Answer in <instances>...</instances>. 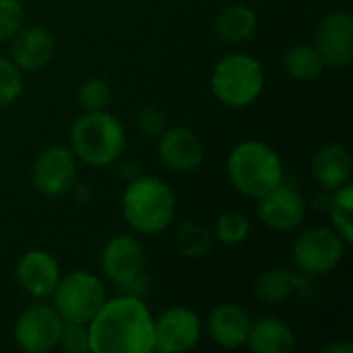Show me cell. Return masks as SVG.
<instances>
[{
    "instance_id": "1",
    "label": "cell",
    "mask_w": 353,
    "mask_h": 353,
    "mask_svg": "<svg viewBox=\"0 0 353 353\" xmlns=\"http://www.w3.org/2000/svg\"><path fill=\"white\" fill-rule=\"evenodd\" d=\"M87 329L93 353L153 352V316L139 296L105 300Z\"/></svg>"
},
{
    "instance_id": "2",
    "label": "cell",
    "mask_w": 353,
    "mask_h": 353,
    "mask_svg": "<svg viewBox=\"0 0 353 353\" xmlns=\"http://www.w3.org/2000/svg\"><path fill=\"white\" fill-rule=\"evenodd\" d=\"M122 215L139 234H161L176 215V196L161 178L139 176L122 194Z\"/></svg>"
},
{
    "instance_id": "3",
    "label": "cell",
    "mask_w": 353,
    "mask_h": 353,
    "mask_svg": "<svg viewBox=\"0 0 353 353\" xmlns=\"http://www.w3.org/2000/svg\"><path fill=\"white\" fill-rule=\"evenodd\" d=\"M228 176L234 188L250 199H261L283 182V163L273 147L263 141H244L228 157Z\"/></svg>"
},
{
    "instance_id": "4",
    "label": "cell",
    "mask_w": 353,
    "mask_h": 353,
    "mask_svg": "<svg viewBox=\"0 0 353 353\" xmlns=\"http://www.w3.org/2000/svg\"><path fill=\"white\" fill-rule=\"evenodd\" d=\"M74 157L93 168L114 163L126 147V134L116 116L105 110L85 112L70 128Z\"/></svg>"
},
{
    "instance_id": "5",
    "label": "cell",
    "mask_w": 353,
    "mask_h": 353,
    "mask_svg": "<svg viewBox=\"0 0 353 353\" xmlns=\"http://www.w3.org/2000/svg\"><path fill=\"white\" fill-rule=\"evenodd\" d=\"M265 87V72L256 58L248 54H230L217 62L211 74L213 95L230 108L254 103Z\"/></svg>"
},
{
    "instance_id": "6",
    "label": "cell",
    "mask_w": 353,
    "mask_h": 353,
    "mask_svg": "<svg viewBox=\"0 0 353 353\" xmlns=\"http://www.w3.org/2000/svg\"><path fill=\"white\" fill-rule=\"evenodd\" d=\"M52 298L54 308L64 323L87 325L105 302V285L97 275L74 271L60 277Z\"/></svg>"
},
{
    "instance_id": "7",
    "label": "cell",
    "mask_w": 353,
    "mask_h": 353,
    "mask_svg": "<svg viewBox=\"0 0 353 353\" xmlns=\"http://www.w3.org/2000/svg\"><path fill=\"white\" fill-rule=\"evenodd\" d=\"M292 254L304 277H323L339 267L345 254V242L329 228H310L294 242Z\"/></svg>"
},
{
    "instance_id": "8",
    "label": "cell",
    "mask_w": 353,
    "mask_h": 353,
    "mask_svg": "<svg viewBox=\"0 0 353 353\" xmlns=\"http://www.w3.org/2000/svg\"><path fill=\"white\" fill-rule=\"evenodd\" d=\"M64 321L50 304H31L14 323V341L29 353H46L58 347Z\"/></svg>"
},
{
    "instance_id": "9",
    "label": "cell",
    "mask_w": 353,
    "mask_h": 353,
    "mask_svg": "<svg viewBox=\"0 0 353 353\" xmlns=\"http://www.w3.org/2000/svg\"><path fill=\"white\" fill-rule=\"evenodd\" d=\"M203 335L201 319L182 306L168 308L153 321V352L182 353L192 350Z\"/></svg>"
},
{
    "instance_id": "10",
    "label": "cell",
    "mask_w": 353,
    "mask_h": 353,
    "mask_svg": "<svg viewBox=\"0 0 353 353\" xmlns=\"http://www.w3.org/2000/svg\"><path fill=\"white\" fill-rule=\"evenodd\" d=\"M77 157L62 145L48 147L33 163V186L46 196H62L74 186Z\"/></svg>"
},
{
    "instance_id": "11",
    "label": "cell",
    "mask_w": 353,
    "mask_h": 353,
    "mask_svg": "<svg viewBox=\"0 0 353 353\" xmlns=\"http://www.w3.org/2000/svg\"><path fill=\"white\" fill-rule=\"evenodd\" d=\"M259 217L275 232H294L306 217V203L294 186L281 182L259 199Z\"/></svg>"
},
{
    "instance_id": "12",
    "label": "cell",
    "mask_w": 353,
    "mask_h": 353,
    "mask_svg": "<svg viewBox=\"0 0 353 353\" xmlns=\"http://www.w3.org/2000/svg\"><path fill=\"white\" fill-rule=\"evenodd\" d=\"M316 52L325 66H347L353 60V19L347 12L327 14L314 31Z\"/></svg>"
},
{
    "instance_id": "13",
    "label": "cell",
    "mask_w": 353,
    "mask_h": 353,
    "mask_svg": "<svg viewBox=\"0 0 353 353\" xmlns=\"http://www.w3.org/2000/svg\"><path fill=\"white\" fill-rule=\"evenodd\" d=\"M143 267H145V252L139 240L130 236H116L103 246L101 269L114 285L124 288L132 283L143 275Z\"/></svg>"
},
{
    "instance_id": "14",
    "label": "cell",
    "mask_w": 353,
    "mask_h": 353,
    "mask_svg": "<svg viewBox=\"0 0 353 353\" xmlns=\"http://www.w3.org/2000/svg\"><path fill=\"white\" fill-rule=\"evenodd\" d=\"M17 283L31 298H50L60 281V265L46 250H29L21 256L14 271Z\"/></svg>"
},
{
    "instance_id": "15",
    "label": "cell",
    "mask_w": 353,
    "mask_h": 353,
    "mask_svg": "<svg viewBox=\"0 0 353 353\" xmlns=\"http://www.w3.org/2000/svg\"><path fill=\"white\" fill-rule=\"evenodd\" d=\"M157 151L161 161L174 172L196 170L205 159V145L201 137L184 126L163 130L159 134Z\"/></svg>"
},
{
    "instance_id": "16",
    "label": "cell",
    "mask_w": 353,
    "mask_h": 353,
    "mask_svg": "<svg viewBox=\"0 0 353 353\" xmlns=\"http://www.w3.org/2000/svg\"><path fill=\"white\" fill-rule=\"evenodd\" d=\"M10 56L21 70H39L54 56V37L46 27L39 25L21 27V31L12 37Z\"/></svg>"
},
{
    "instance_id": "17",
    "label": "cell",
    "mask_w": 353,
    "mask_h": 353,
    "mask_svg": "<svg viewBox=\"0 0 353 353\" xmlns=\"http://www.w3.org/2000/svg\"><path fill=\"white\" fill-rule=\"evenodd\" d=\"M250 325H252V319L248 316V312L236 304L215 306L207 321L211 339L225 350H236V347L246 345Z\"/></svg>"
},
{
    "instance_id": "18",
    "label": "cell",
    "mask_w": 353,
    "mask_h": 353,
    "mask_svg": "<svg viewBox=\"0 0 353 353\" xmlns=\"http://www.w3.org/2000/svg\"><path fill=\"white\" fill-rule=\"evenodd\" d=\"M352 155L341 145H325L312 161V176L325 190H337L352 178Z\"/></svg>"
},
{
    "instance_id": "19",
    "label": "cell",
    "mask_w": 353,
    "mask_h": 353,
    "mask_svg": "<svg viewBox=\"0 0 353 353\" xmlns=\"http://www.w3.org/2000/svg\"><path fill=\"white\" fill-rule=\"evenodd\" d=\"M246 345L254 353H292L296 350V335L288 323L265 316L250 325Z\"/></svg>"
},
{
    "instance_id": "20",
    "label": "cell",
    "mask_w": 353,
    "mask_h": 353,
    "mask_svg": "<svg viewBox=\"0 0 353 353\" xmlns=\"http://www.w3.org/2000/svg\"><path fill=\"white\" fill-rule=\"evenodd\" d=\"M256 12L246 4H230L215 19V33L228 43H242L256 31Z\"/></svg>"
},
{
    "instance_id": "21",
    "label": "cell",
    "mask_w": 353,
    "mask_h": 353,
    "mask_svg": "<svg viewBox=\"0 0 353 353\" xmlns=\"http://www.w3.org/2000/svg\"><path fill=\"white\" fill-rule=\"evenodd\" d=\"M302 281H304L302 277H298L296 273L288 269H281V267L267 269L265 273L256 277L254 294L259 300L267 304H281L302 290Z\"/></svg>"
},
{
    "instance_id": "22",
    "label": "cell",
    "mask_w": 353,
    "mask_h": 353,
    "mask_svg": "<svg viewBox=\"0 0 353 353\" xmlns=\"http://www.w3.org/2000/svg\"><path fill=\"white\" fill-rule=\"evenodd\" d=\"M285 70L296 81H316L325 72V62L312 43H296L285 52Z\"/></svg>"
},
{
    "instance_id": "23",
    "label": "cell",
    "mask_w": 353,
    "mask_h": 353,
    "mask_svg": "<svg viewBox=\"0 0 353 353\" xmlns=\"http://www.w3.org/2000/svg\"><path fill=\"white\" fill-rule=\"evenodd\" d=\"M333 199L329 201V211H331V219L335 225V232L341 236V240L345 244L353 242V186L347 182L341 188L333 190Z\"/></svg>"
},
{
    "instance_id": "24",
    "label": "cell",
    "mask_w": 353,
    "mask_h": 353,
    "mask_svg": "<svg viewBox=\"0 0 353 353\" xmlns=\"http://www.w3.org/2000/svg\"><path fill=\"white\" fill-rule=\"evenodd\" d=\"M211 240H213L211 232L205 225H199V223H192V221L182 223L178 234H176L178 248L188 259L207 256L209 250H211Z\"/></svg>"
},
{
    "instance_id": "25",
    "label": "cell",
    "mask_w": 353,
    "mask_h": 353,
    "mask_svg": "<svg viewBox=\"0 0 353 353\" xmlns=\"http://www.w3.org/2000/svg\"><path fill=\"white\" fill-rule=\"evenodd\" d=\"M250 236V221L242 213H223L215 221V238L228 246H238Z\"/></svg>"
},
{
    "instance_id": "26",
    "label": "cell",
    "mask_w": 353,
    "mask_h": 353,
    "mask_svg": "<svg viewBox=\"0 0 353 353\" xmlns=\"http://www.w3.org/2000/svg\"><path fill=\"white\" fill-rule=\"evenodd\" d=\"M23 93V70L0 56V108L10 105Z\"/></svg>"
},
{
    "instance_id": "27",
    "label": "cell",
    "mask_w": 353,
    "mask_h": 353,
    "mask_svg": "<svg viewBox=\"0 0 353 353\" xmlns=\"http://www.w3.org/2000/svg\"><path fill=\"white\" fill-rule=\"evenodd\" d=\"M112 101V89L101 79H89L79 87V103L85 112L105 110Z\"/></svg>"
},
{
    "instance_id": "28",
    "label": "cell",
    "mask_w": 353,
    "mask_h": 353,
    "mask_svg": "<svg viewBox=\"0 0 353 353\" xmlns=\"http://www.w3.org/2000/svg\"><path fill=\"white\" fill-rule=\"evenodd\" d=\"M25 23V10L19 0H0V43L12 39Z\"/></svg>"
},
{
    "instance_id": "29",
    "label": "cell",
    "mask_w": 353,
    "mask_h": 353,
    "mask_svg": "<svg viewBox=\"0 0 353 353\" xmlns=\"http://www.w3.org/2000/svg\"><path fill=\"white\" fill-rule=\"evenodd\" d=\"M58 345L68 353H87L91 352L89 341V329L81 323H64Z\"/></svg>"
},
{
    "instance_id": "30",
    "label": "cell",
    "mask_w": 353,
    "mask_h": 353,
    "mask_svg": "<svg viewBox=\"0 0 353 353\" xmlns=\"http://www.w3.org/2000/svg\"><path fill=\"white\" fill-rule=\"evenodd\" d=\"M137 126L147 134H161L165 130V118L155 108H143L137 114Z\"/></svg>"
},
{
    "instance_id": "31",
    "label": "cell",
    "mask_w": 353,
    "mask_h": 353,
    "mask_svg": "<svg viewBox=\"0 0 353 353\" xmlns=\"http://www.w3.org/2000/svg\"><path fill=\"white\" fill-rule=\"evenodd\" d=\"M325 353H353V345L352 343H335V345L325 347Z\"/></svg>"
}]
</instances>
